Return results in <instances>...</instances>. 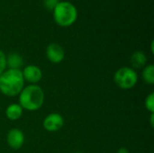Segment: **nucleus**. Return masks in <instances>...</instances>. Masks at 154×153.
Segmentation results:
<instances>
[{"label": "nucleus", "mask_w": 154, "mask_h": 153, "mask_svg": "<svg viewBox=\"0 0 154 153\" xmlns=\"http://www.w3.org/2000/svg\"><path fill=\"white\" fill-rule=\"evenodd\" d=\"M142 78L143 81L148 85L154 84V66L152 64L146 65L143 69H142Z\"/></svg>", "instance_id": "12"}, {"label": "nucleus", "mask_w": 154, "mask_h": 153, "mask_svg": "<svg viewBox=\"0 0 154 153\" xmlns=\"http://www.w3.org/2000/svg\"><path fill=\"white\" fill-rule=\"evenodd\" d=\"M151 50H152V53H153V41H152V43H151Z\"/></svg>", "instance_id": "18"}, {"label": "nucleus", "mask_w": 154, "mask_h": 153, "mask_svg": "<svg viewBox=\"0 0 154 153\" xmlns=\"http://www.w3.org/2000/svg\"><path fill=\"white\" fill-rule=\"evenodd\" d=\"M115 84L123 90L134 88L138 82V73L131 67H121L114 74Z\"/></svg>", "instance_id": "4"}, {"label": "nucleus", "mask_w": 154, "mask_h": 153, "mask_svg": "<svg viewBox=\"0 0 154 153\" xmlns=\"http://www.w3.org/2000/svg\"><path fill=\"white\" fill-rule=\"evenodd\" d=\"M25 142V136L22 130L18 128H12L6 134V143L13 150L21 149Z\"/></svg>", "instance_id": "6"}, {"label": "nucleus", "mask_w": 154, "mask_h": 153, "mask_svg": "<svg viewBox=\"0 0 154 153\" xmlns=\"http://www.w3.org/2000/svg\"><path fill=\"white\" fill-rule=\"evenodd\" d=\"M64 125V118L59 113H51L47 115L43 121L42 126L43 128L50 133H55L60 131Z\"/></svg>", "instance_id": "5"}, {"label": "nucleus", "mask_w": 154, "mask_h": 153, "mask_svg": "<svg viewBox=\"0 0 154 153\" xmlns=\"http://www.w3.org/2000/svg\"><path fill=\"white\" fill-rule=\"evenodd\" d=\"M144 106L150 114H154V93H150L144 101Z\"/></svg>", "instance_id": "13"}, {"label": "nucleus", "mask_w": 154, "mask_h": 153, "mask_svg": "<svg viewBox=\"0 0 154 153\" xmlns=\"http://www.w3.org/2000/svg\"><path fill=\"white\" fill-rule=\"evenodd\" d=\"M60 0H43V5L48 10H53Z\"/></svg>", "instance_id": "15"}, {"label": "nucleus", "mask_w": 154, "mask_h": 153, "mask_svg": "<svg viewBox=\"0 0 154 153\" xmlns=\"http://www.w3.org/2000/svg\"><path fill=\"white\" fill-rule=\"evenodd\" d=\"M24 82L21 69H7L0 76V92L8 97L17 96L24 87Z\"/></svg>", "instance_id": "2"}, {"label": "nucleus", "mask_w": 154, "mask_h": 153, "mask_svg": "<svg viewBox=\"0 0 154 153\" xmlns=\"http://www.w3.org/2000/svg\"><path fill=\"white\" fill-rule=\"evenodd\" d=\"M116 153H130V151H129V150H128L127 148H125V147H121V148H119V149L117 150Z\"/></svg>", "instance_id": "16"}, {"label": "nucleus", "mask_w": 154, "mask_h": 153, "mask_svg": "<svg viewBox=\"0 0 154 153\" xmlns=\"http://www.w3.org/2000/svg\"><path fill=\"white\" fill-rule=\"evenodd\" d=\"M147 56L143 50L134 51L130 58L131 68H133L134 69H143L147 64Z\"/></svg>", "instance_id": "9"}, {"label": "nucleus", "mask_w": 154, "mask_h": 153, "mask_svg": "<svg viewBox=\"0 0 154 153\" xmlns=\"http://www.w3.org/2000/svg\"><path fill=\"white\" fill-rule=\"evenodd\" d=\"M74 153H82V152H80V151H77V152H74Z\"/></svg>", "instance_id": "19"}, {"label": "nucleus", "mask_w": 154, "mask_h": 153, "mask_svg": "<svg viewBox=\"0 0 154 153\" xmlns=\"http://www.w3.org/2000/svg\"><path fill=\"white\" fill-rule=\"evenodd\" d=\"M22 74L24 81L32 85H37L42 78V70L36 65H27L22 70Z\"/></svg>", "instance_id": "8"}, {"label": "nucleus", "mask_w": 154, "mask_h": 153, "mask_svg": "<svg viewBox=\"0 0 154 153\" xmlns=\"http://www.w3.org/2000/svg\"><path fill=\"white\" fill-rule=\"evenodd\" d=\"M6 68V55L3 50H0V76L5 72Z\"/></svg>", "instance_id": "14"}, {"label": "nucleus", "mask_w": 154, "mask_h": 153, "mask_svg": "<svg viewBox=\"0 0 154 153\" xmlns=\"http://www.w3.org/2000/svg\"><path fill=\"white\" fill-rule=\"evenodd\" d=\"M46 57L48 60L53 64H59L65 59V50L59 43H50L46 48Z\"/></svg>", "instance_id": "7"}, {"label": "nucleus", "mask_w": 154, "mask_h": 153, "mask_svg": "<svg viewBox=\"0 0 154 153\" xmlns=\"http://www.w3.org/2000/svg\"><path fill=\"white\" fill-rule=\"evenodd\" d=\"M23 111L24 110L22 108V106L19 104L14 103V104H10L9 106H7V107L5 108V114L8 120L17 121L23 116Z\"/></svg>", "instance_id": "10"}, {"label": "nucleus", "mask_w": 154, "mask_h": 153, "mask_svg": "<svg viewBox=\"0 0 154 153\" xmlns=\"http://www.w3.org/2000/svg\"><path fill=\"white\" fill-rule=\"evenodd\" d=\"M150 124L152 125V127H153V124H154V114H151L150 115Z\"/></svg>", "instance_id": "17"}, {"label": "nucleus", "mask_w": 154, "mask_h": 153, "mask_svg": "<svg viewBox=\"0 0 154 153\" xmlns=\"http://www.w3.org/2000/svg\"><path fill=\"white\" fill-rule=\"evenodd\" d=\"M6 66L11 69H21L23 66V58L17 52L6 55Z\"/></svg>", "instance_id": "11"}, {"label": "nucleus", "mask_w": 154, "mask_h": 153, "mask_svg": "<svg viewBox=\"0 0 154 153\" xmlns=\"http://www.w3.org/2000/svg\"><path fill=\"white\" fill-rule=\"evenodd\" d=\"M52 11L55 23L61 27H69L78 19V9L69 1H60Z\"/></svg>", "instance_id": "3"}, {"label": "nucleus", "mask_w": 154, "mask_h": 153, "mask_svg": "<svg viewBox=\"0 0 154 153\" xmlns=\"http://www.w3.org/2000/svg\"><path fill=\"white\" fill-rule=\"evenodd\" d=\"M45 95L39 85H28L18 95V104L28 112L38 111L44 104Z\"/></svg>", "instance_id": "1"}]
</instances>
